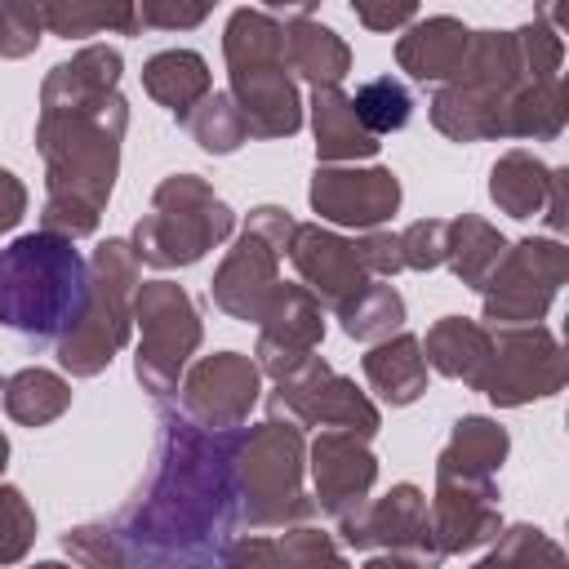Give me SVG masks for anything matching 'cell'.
I'll list each match as a JSON object with an SVG mask.
<instances>
[{"mask_svg":"<svg viewBox=\"0 0 569 569\" xmlns=\"http://www.w3.org/2000/svg\"><path fill=\"white\" fill-rule=\"evenodd\" d=\"M120 49L84 44L40 80L36 151L44 160L40 231L84 240L111 200L129 102L120 98Z\"/></svg>","mask_w":569,"mask_h":569,"instance_id":"6da1fadb","label":"cell"},{"mask_svg":"<svg viewBox=\"0 0 569 569\" xmlns=\"http://www.w3.org/2000/svg\"><path fill=\"white\" fill-rule=\"evenodd\" d=\"M151 471L111 520L133 569H218L236 529V431H204L178 409L156 418Z\"/></svg>","mask_w":569,"mask_h":569,"instance_id":"7a4b0ae2","label":"cell"},{"mask_svg":"<svg viewBox=\"0 0 569 569\" xmlns=\"http://www.w3.org/2000/svg\"><path fill=\"white\" fill-rule=\"evenodd\" d=\"M84 271L76 240L53 231H27L9 249H0V325L36 338L58 342L84 298Z\"/></svg>","mask_w":569,"mask_h":569,"instance_id":"3957f363","label":"cell"},{"mask_svg":"<svg viewBox=\"0 0 569 569\" xmlns=\"http://www.w3.org/2000/svg\"><path fill=\"white\" fill-rule=\"evenodd\" d=\"M231 102L249 138H293L302 129L298 80L284 62V22L276 9H236L222 31Z\"/></svg>","mask_w":569,"mask_h":569,"instance_id":"277c9868","label":"cell"},{"mask_svg":"<svg viewBox=\"0 0 569 569\" xmlns=\"http://www.w3.org/2000/svg\"><path fill=\"white\" fill-rule=\"evenodd\" d=\"M307 471V436L293 422L267 418L258 427L236 431L231 449V485H236V529L267 533L316 520V502L302 489Z\"/></svg>","mask_w":569,"mask_h":569,"instance_id":"5b68a950","label":"cell"},{"mask_svg":"<svg viewBox=\"0 0 569 569\" xmlns=\"http://www.w3.org/2000/svg\"><path fill=\"white\" fill-rule=\"evenodd\" d=\"M138 258L129 249V240L111 236L93 249L89 271H84V298L80 311L71 316V325L58 333V365L71 378H93L102 373L116 351L129 342L133 329V293L142 284L138 276Z\"/></svg>","mask_w":569,"mask_h":569,"instance_id":"8992f818","label":"cell"},{"mask_svg":"<svg viewBox=\"0 0 569 569\" xmlns=\"http://www.w3.org/2000/svg\"><path fill=\"white\" fill-rule=\"evenodd\" d=\"M236 231L231 204L200 178V173H169L151 191V209L133 222L129 249L138 267L173 271L200 262Z\"/></svg>","mask_w":569,"mask_h":569,"instance_id":"52a82bcc","label":"cell"},{"mask_svg":"<svg viewBox=\"0 0 569 569\" xmlns=\"http://www.w3.org/2000/svg\"><path fill=\"white\" fill-rule=\"evenodd\" d=\"M298 231V218L280 204H258L249 209L244 231L236 236V244L227 249V258L218 262L213 280H209V298L218 311H227L231 320L258 325L271 293L280 289V258H289V240Z\"/></svg>","mask_w":569,"mask_h":569,"instance_id":"ba28073f","label":"cell"},{"mask_svg":"<svg viewBox=\"0 0 569 569\" xmlns=\"http://www.w3.org/2000/svg\"><path fill=\"white\" fill-rule=\"evenodd\" d=\"M133 325H138V356L133 378L151 396H169L182 382L187 360L200 351L204 325L191 302V293L173 280H147L133 293Z\"/></svg>","mask_w":569,"mask_h":569,"instance_id":"9c48e42d","label":"cell"},{"mask_svg":"<svg viewBox=\"0 0 569 569\" xmlns=\"http://www.w3.org/2000/svg\"><path fill=\"white\" fill-rule=\"evenodd\" d=\"M569 360L560 338L547 325H502L489 329V360L476 382L498 409H520L529 400H547L565 387Z\"/></svg>","mask_w":569,"mask_h":569,"instance_id":"30bf717a","label":"cell"},{"mask_svg":"<svg viewBox=\"0 0 569 569\" xmlns=\"http://www.w3.org/2000/svg\"><path fill=\"white\" fill-rule=\"evenodd\" d=\"M267 418L293 422V427H333V431H351L360 440H373L382 427L378 405L347 378L338 373L325 356H311L293 378L276 382V391L267 396Z\"/></svg>","mask_w":569,"mask_h":569,"instance_id":"8fae6325","label":"cell"},{"mask_svg":"<svg viewBox=\"0 0 569 569\" xmlns=\"http://www.w3.org/2000/svg\"><path fill=\"white\" fill-rule=\"evenodd\" d=\"M569 276V249L551 236H525L516 244H507L502 262L493 267V276L485 280L480 298H485V320L493 329L502 325H538L551 307V298L560 293Z\"/></svg>","mask_w":569,"mask_h":569,"instance_id":"7c38bea8","label":"cell"},{"mask_svg":"<svg viewBox=\"0 0 569 569\" xmlns=\"http://www.w3.org/2000/svg\"><path fill=\"white\" fill-rule=\"evenodd\" d=\"M342 547H356V551H396V556H409L418 560L422 569H440L445 556L431 538V525H427V493L418 485H391L382 498H369L365 507H356L351 516L333 520Z\"/></svg>","mask_w":569,"mask_h":569,"instance_id":"4fadbf2b","label":"cell"},{"mask_svg":"<svg viewBox=\"0 0 569 569\" xmlns=\"http://www.w3.org/2000/svg\"><path fill=\"white\" fill-rule=\"evenodd\" d=\"M262 396V373L253 356L240 351H213L200 356L182 382H178V413L204 431H240L249 422V409Z\"/></svg>","mask_w":569,"mask_h":569,"instance_id":"5bb4252c","label":"cell"},{"mask_svg":"<svg viewBox=\"0 0 569 569\" xmlns=\"http://www.w3.org/2000/svg\"><path fill=\"white\" fill-rule=\"evenodd\" d=\"M307 200L333 227L378 231L400 209V178L387 164H316Z\"/></svg>","mask_w":569,"mask_h":569,"instance_id":"9a60e30c","label":"cell"},{"mask_svg":"<svg viewBox=\"0 0 569 569\" xmlns=\"http://www.w3.org/2000/svg\"><path fill=\"white\" fill-rule=\"evenodd\" d=\"M325 342V307L311 289L280 280V289L271 293L262 320H258V347H253V365L258 373L284 382L293 378L316 347Z\"/></svg>","mask_w":569,"mask_h":569,"instance_id":"2e32d148","label":"cell"},{"mask_svg":"<svg viewBox=\"0 0 569 569\" xmlns=\"http://www.w3.org/2000/svg\"><path fill=\"white\" fill-rule=\"evenodd\" d=\"M427 525L440 556H467L502 533L498 480H476L458 471H436V493L427 502Z\"/></svg>","mask_w":569,"mask_h":569,"instance_id":"e0dca14e","label":"cell"},{"mask_svg":"<svg viewBox=\"0 0 569 569\" xmlns=\"http://www.w3.org/2000/svg\"><path fill=\"white\" fill-rule=\"evenodd\" d=\"M307 471L316 485V498H311L316 511H325L329 520H342L369 502L373 480H378V458H373L369 440L325 427L307 445Z\"/></svg>","mask_w":569,"mask_h":569,"instance_id":"ac0fdd59","label":"cell"},{"mask_svg":"<svg viewBox=\"0 0 569 569\" xmlns=\"http://www.w3.org/2000/svg\"><path fill=\"white\" fill-rule=\"evenodd\" d=\"M289 262L302 276V289L320 298V307H342L356 289H365L373 276L360 262L356 240L320 227V222H298L289 240Z\"/></svg>","mask_w":569,"mask_h":569,"instance_id":"d6986e66","label":"cell"},{"mask_svg":"<svg viewBox=\"0 0 569 569\" xmlns=\"http://www.w3.org/2000/svg\"><path fill=\"white\" fill-rule=\"evenodd\" d=\"M467 44L471 31L453 13H431V18L418 13V22H409L396 40V62L418 84H449L467 58Z\"/></svg>","mask_w":569,"mask_h":569,"instance_id":"ffe728a7","label":"cell"},{"mask_svg":"<svg viewBox=\"0 0 569 569\" xmlns=\"http://www.w3.org/2000/svg\"><path fill=\"white\" fill-rule=\"evenodd\" d=\"M284 62L293 76H302L311 89H329L342 84V76L351 71V49L347 40L325 27L311 9H284Z\"/></svg>","mask_w":569,"mask_h":569,"instance_id":"44dd1931","label":"cell"},{"mask_svg":"<svg viewBox=\"0 0 569 569\" xmlns=\"http://www.w3.org/2000/svg\"><path fill=\"white\" fill-rule=\"evenodd\" d=\"M311 133H316V156L320 164H360L378 156V138L360 129L351 98L342 93V84L329 89H311Z\"/></svg>","mask_w":569,"mask_h":569,"instance_id":"7402d4cb","label":"cell"},{"mask_svg":"<svg viewBox=\"0 0 569 569\" xmlns=\"http://www.w3.org/2000/svg\"><path fill=\"white\" fill-rule=\"evenodd\" d=\"M360 369H365V382L391 405V409H405L413 405L422 391H427V360H422V342L413 333H391L382 342H373L365 356H360Z\"/></svg>","mask_w":569,"mask_h":569,"instance_id":"603a6c76","label":"cell"},{"mask_svg":"<svg viewBox=\"0 0 569 569\" xmlns=\"http://www.w3.org/2000/svg\"><path fill=\"white\" fill-rule=\"evenodd\" d=\"M142 89L164 111H173V120L182 124L191 116V107L213 93V76L196 49H160L142 62Z\"/></svg>","mask_w":569,"mask_h":569,"instance_id":"cb8c5ba5","label":"cell"},{"mask_svg":"<svg viewBox=\"0 0 569 569\" xmlns=\"http://www.w3.org/2000/svg\"><path fill=\"white\" fill-rule=\"evenodd\" d=\"M422 342V360L427 369L445 373V378H458L476 391L480 373H485V360H489V329L467 320V316H440Z\"/></svg>","mask_w":569,"mask_h":569,"instance_id":"d4e9b609","label":"cell"},{"mask_svg":"<svg viewBox=\"0 0 569 569\" xmlns=\"http://www.w3.org/2000/svg\"><path fill=\"white\" fill-rule=\"evenodd\" d=\"M507 449H511V436L502 422L485 418V413H467L453 422L440 458H436V471H458V476H476V480H498V467L507 462Z\"/></svg>","mask_w":569,"mask_h":569,"instance_id":"484cf974","label":"cell"},{"mask_svg":"<svg viewBox=\"0 0 569 569\" xmlns=\"http://www.w3.org/2000/svg\"><path fill=\"white\" fill-rule=\"evenodd\" d=\"M427 107H431V124L445 138H453V142H489V138H502V107L507 102H493V98H485V93H476V89H467L458 80L440 84Z\"/></svg>","mask_w":569,"mask_h":569,"instance_id":"4316f807","label":"cell"},{"mask_svg":"<svg viewBox=\"0 0 569 569\" xmlns=\"http://www.w3.org/2000/svg\"><path fill=\"white\" fill-rule=\"evenodd\" d=\"M547 182H551V164H542L525 147H511L489 169V200L507 218H533L547 204Z\"/></svg>","mask_w":569,"mask_h":569,"instance_id":"83f0119b","label":"cell"},{"mask_svg":"<svg viewBox=\"0 0 569 569\" xmlns=\"http://www.w3.org/2000/svg\"><path fill=\"white\" fill-rule=\"evenodd\" d=\"M0 391H4V413L22 427H49L71 409V382L40 365L9 373L0 382Z\"/></svg>","mask_w":569,"mask_h":569,"instance_id":"f1b7e54d","label":"cell"},{"mask_svg":"<svg viewBox=\"0 0 569 569\" xmlns=\"http://www.w3.org/2000/svg\"><path fill=\"white\" fill-rule=\"evenodd\" d=\"M569 116V93L565 80H542V84H520L507 107H502V138H533L551 142L560 138Z\"/></svg>","mask_w":569,"mask_h":569,"instance_id":"f546056e","label":"cell"},{"mask_svg":"<svg viewBox=\"0 0 569 569\" xmlns=\"http://www.w3.org/2000/svg\"><path fill=\"white\" fill-rule=\"evenodd\" d=\"M507 244H511V240H507L493 222H485L480 213H462V218L449 222V253H445V262H449V271H453L467 289H485V280H489L493 267L502 262Z\"/></svg>","mask_w":569,"mask_h":569,"instance_id":"4dcf8cb0","label":"cell"},{"mask_svg":"<svg viewBox=\"0 0 569 569\" xmlns=\"http://www.w3.org/2000/svg\"><path fill=\"white\" fill-rule=\"evenodd\" d=\"M44 31L62 36V40H84V36H102V31H120V36H138V4H102V0H53L40 4Z\"/></svg>","mask_w":569,"mask_h":569,"instance_id":"1f68e13d","label":"cell"},{"mask_svg":"<svg viewBox=\"0 0 569 569\" xmlns=\"http://www.w3.org/2000/svg\"><path fill=\"white\" fill-rule=\"evenodd\" d=\"M333 311L342 320V333L356 338V342H369V347L382 342V338H391V333H400V325H405V298L387 280H369L365 289H356Z\"/></svg>","mask_w":569,"mask_h":569,"instance_id":"d6a6232c","label":"cell"},{"mask_svg":"<svg viewBox=\"0 0 569 569\" xmlns=\"http://www.w3.org/2000/svg\"><path fill=\"white\" fill-rule=\"evenodd\" d=\"M471 569H569V556L538 525H502L489 556H480Z\"/></svg>","mask_w":569,"mask_h":569,"instance_id":"836d02e7","label":"cell"},{"mask_svg":"<svg viewBox=\"0 0 569 569\" xmlns=\"http://www.w3.org/2000/svg\"><path fill=\"white\" fill-rule=\"evenodd\" d=\"M182 129H187L191 142H196L200 151H209V156H231V151H240V147L249 142L244 116H240V107L231 102V93H222V89H213L204 102H196L191 116L182 120Z\"/></svg>","mask_w":569,"mask_h":569,"instance_id":"e575fe53","label":"cell"},{"mask_svg":"<svg viewBox=\"0 0 569 569\" xmlns=\"http://www.w3.org/2000/svg\"><path fill=\"white\" fill-rule=\"evenodd\" d=\"M351 111H356V120H360L365 133L382 138V133H396V129L409 124L413 98H409V89H405L396 76H373V80H365V84L356 89Z\"/></svg>","mask_w":569,"mask_h":569,"instance_id":"d590c367","label":"cell"},{"mask_svg":"<svg viewBox=\"0 0 569 569\" xmlns=\"http://www.w3.org/2000/svg\"><path fill=\"white\" fill-rule=\"evenodd\" d=\"M218 569H307L302 560V547H298V533L284 529V533H244V538H231L218 556Z\"/></svg>","mask_w":569,"mask_h":569,"instance_id":"8d00e7d4","label":"cell"},{"mask_svg":"<svg viewBox=\"0 0 569 569\" xmlns=\"http://www.w3.org/2000/svg\"><path fill=\"white\" fill-rule=\"evenodd\" d=\"M516 40V58H520V71H525V84H542V80H560V67H565V40L556 27H547L542 18L538 22H525L511 31Z\"/></svg>","mask_w":569,"mask_h":569,"instance_id":"74e56055","label":"cell"},{"mask_svg":"<svg viewBox=\"0 0 569 569\" xmlns=\"http://www.w3.org/2000/svg\"><path fill=\"white\" fill-rule=\"evenodd\" d=\"M62 551L71 556L76 569H133V565H129V551H124V542H120V533H116L107 520L67 529V533H62Z\"/></svg>","mask_w":569,"mask_h":569,"instance_id":"f35d334b","label":"cell"},{"mask_svg":"<svg viewBox=\"0 0 569 569\" xmlns=\"http://www.w3.org/2000/svg\"><path fill=\"white\" fill-rule=\"evenodd\" d=\"M36 542V511L22 489L0 485V569L18 565Z\"/></svg>","mask_w":569,"mask_h":569,"instance_id":"ab89813d","label":"cell"},{"mask_svg":"<svg viewBox=\"0 0 569 569\" xmlns=\"http://www.w3.org/2000/svg\"><path fill=\"white\" fill-rule=\"evenodd\" d=\"M449 253V222L445 218H418L400 231V262L409 271H436Z\"/></svg>","mask_w":569,"mask_h":569,"instance_id":"60d3db41","label":"cell"},{"mask_svg":"<svg viewBox=\"0 0 569 569\" xmlns=\"http://www.w3.org/2000/svg\"><path fill=\"white\" fill-rule=\"evenodd\" d=\"M40 36H44L40 4L0 0V58H27V53H36Z\"/></svg>","mask_w":569,"mask_h":569,"instance_id":"b9f144b4","label":"cell"},{"mask_svg":"<svg viewBox=\"0 0 569 569\" xmlns=\"http://www.w3.org/2000/svg\"><path fill=\"white\" fill-rule=\"evenodd\" d=\"M356 249H360V262H365V271L373 276V280H391L396 271H405V262H400V236L396 231H360L356 236Z\"/></svg>","mask_w":569,"mask_h":569,"instance_id":"7bdbcfd3","label":"cell"},{"mask_svg":"<svg viewBox=\"0 0 569 569\" xmlns=\"http://www.w3.org/2000/svg\"><path fill=\"white\" fill-rule=\"evenodd\" d=\"M209 18V4H173V0H142L138 4V22L156 27V31H187L200 27Z\"/></svg>","mask_w":569,"mask_h":569,"instance_id":"ee69618b","label":"cell"},{"mask_svg":"<svg viewBox=\"0 0 569 569\" xmlns=\"http://www.w3.org/2000/svg\"><path fill=\"white\" fill-rule=\"evenodd\" d=\"M293 533H298V547H302L307 569H351V565L342 560L333 533H325V529H316V525H293Z\"/></svg>","mask_w":569,"mask_h":569,"instance_id":"f6af8a7d","label":"cell"},{"mask_svg":"<svg viewBox=\"0 0 569 569\" xmlns=\"http://www.w3.org/2000/svg\"><path fill=\"white\" fill-rule=\"evenodd\" d=\"M351 13L369 31H400V27L418 22V4H351Z\"/></svg>","mask_w":569,"mask_h":569,"instance_id":"bcb514c9","label":"cell"},{"mask_svg":"<svg viewBox=\"0 0 569 569\" xmlns=\"http://www.w3.org/2000/svg\"><path fill=\"white\" fill-rule=\"evenodd\" d=\"M27 213V187L13 169H0V231H13Z\"/></svg>","mask_w":569,"mask_h":569,"instance_id":"7dc6e473","label":"cell"},{"mask_svg":"<svg viewBox=\"0 0 569 569\" xmlns=\"http://www.w3.org/2000/svg\"><path fill=\"white\" fill-rule=\"evenodd\" d=\"M565 178H569V169H551V182H547V204H542V222H547L551 231H565V222H569Z\"/></svg>","mask_w":569,"mask_h":569,"instance_id":"c3c4849f","label":"cell"},{"mask_svg":"<svg viewBox=\"0 0 569 569\" xmlns=\"http://www.w3.org/2000/svg\"><path fill=\"white\" fill-rule=\"evenodd\" d=\"M360 569H422V565L409 560V556H396V551H378V556H369Z\"/></svg>","mask_w":569,"mask_h":569,"instance_id":"681fc988","label":"cell"},{"mask_svg":"<svg viewBox=\"0 0 569 569\" xmlns=\"http://www.w3.org/2000/svg\"><path fill=\"white\" fill-rule=\"evenodd\" d=\"M4 467H9V436L0 431V471H4Z\"/></svg>","mask_w":569,"mask_h":569,"instance_id":"f907efd6","label":"cell"},{"mask_svg":"<svg viewBox=\"0 0 569 569\" xmlns=\"http://www.w3.org/2000/svg\"><path fill=\"white\" fill-rule=\"evenodd\" d=\"M31 569H71V565H62V560H40V565H31Z\"/></svg>","mask_w":569,"mask_h":569,"instance_id":"816d5d0a","label":"cell"}]
</instances>
